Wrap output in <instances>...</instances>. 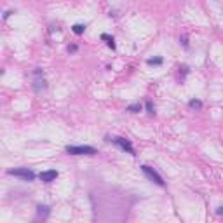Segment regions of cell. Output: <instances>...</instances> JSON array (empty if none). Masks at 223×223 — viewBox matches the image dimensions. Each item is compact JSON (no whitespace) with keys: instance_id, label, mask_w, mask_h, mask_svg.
<instances>
[{"instance_id":"obj_2","label":"cell","mask_w":223,"mask_h":223,"mask_svg":"<svg viewBox=\"0 0 223 223\" xmlns=\"http://www.w3.org/2000/svg\"><path fill=\"white\" fill-rule=\"evenodd\" d=\"M33 89L37 92H42L47 89V80H45V77H44L40 68H37L33 71Z\"/></svg>"},{"instance_id":"obj_4","label":"cell","mask_w":223,"mask_h":223,"mask_svg":"<svg viewBox=\"0 0 223 223\" xmlns=\"http://www.w3.org/2000/svg\"><path fill=\"white\" fill-rule=\"evenodd\" d=\"M141 169L143 172L148 176V180H152L153 183H157V185H161V187H164V180H162V176L159 174V172L155 171L153 167H150V166H141Z\"/></svg>"},{"instance_id":"obj_11","label":"cell","mask_w":223,"mask_h":223,"mask_svg":"<svg viewBox=\"0 0 223 223\" xmlns=\"http://www.w3.org/2000/svg\"><path fill=\"white\" fill-rule=\"evenodd\" d=\"M190 108H195V110H201V108H202V103L199 101V100H192V101H190Z\"/></svg>"},{"instance_id":"obj_13","label":"cell","mask_w":223,"mask_h":223,"mask_svg":"<svg viewBox=\"0 0 223 223\" xmlns=\"http://www.w3.org/2000/svg\"><path fill=\"white\" fill-rule=\"evenodd\" d=\"M146 111H148V113H153V103L152 101H146Z\"/></svg>"},{"instance_id":"obj_8","label":"cell","mask_w":223,"mask_h":223,"mask_svg":"<svg viewBox=\"0 0 223 223\" xmlns=\"http://www.w3.org/2000/svg\"><path fill=\"white\" fill-rule=\"evenodd\" d=\"M101 39H103V40H106V42H108V47H111V49H115V42H113V39H111L110 35L103 33V35H101Z\"/></svg>"},{"instance_id":"obj_5","label":"cell","mask_w":223,"mask_h":223,"mask_svg":"<svg viewBox=\"0 0 223 223\" xmlns=\"http://www.w3.org/2000/svg\"><path fill=\"white\" fill-rule=\"evenodd\" d=\"M111 141L115 143L117 146H120L122 150H126L127 153H134V148H132V145H131V141L129 140H126V138H111Z\"/></svg>"},{"instance_id":"obj_14","label":"cell","mask_w":223,"mask_h":223,"mask_svg":"<svg viewBox=\"0 0 223 223\" xmlns=\"http://www.w3.org/2000/svg\"><path fill=\"white\" fill-rule=\"evenodd\" d=\"M77 51V45H70V47H68V52H75Z\"/></svg>"},{"instance_id":"obj_9","label":"cell","mask_w":223,"mask_h":223,"mask_svg":"<svg viewBox=\"0 0 223 223\" xmlns=\"http://www.w3.org/2000/svg\"><path fill=\"white\" fill-rule=\"evenodd\" d=\"M47 214H49V207L47 206H39V216L47 218Z\"/></svg>"},{"instance_id":"obj_6","label":"cell","mask_w":223,"mask_h":223,"mask_svg":"<svg viewBox=\"0 0 223 223\" xmlns=\"http://www.w3.org/2000/svg\"><path fill=\"white\" fill-rule=\"evenodd\" d=\"M39 178H40L44 183H51L54 181L56 178H58V171H54V169H49V171H44L39 174Z\"/></svg>"},{"instance_id":"obj_12","label":"cell","mask_w":223,"mask_h":223,"mask_svg":"<svg viewBox=\"0 0 223 223\" xmlns=\"http://www.w3.org/2000/svg\"><path fill=\"white\" fill-rule=\"evenodd\" d=\"M146 63L148 65H162V58H150Z\"/></svg>"},{"instance_id":"obj_1","label":"cell","mask_w":223,"mask_h":223,"mask_svg":"<svg viewBox=\"0 0 223 223\" xmlns=\"http://www.w3.org/2000/svg\"><path fill=\"white\" fill-rule=\"evenodd\" d=\"M7 174L10 176H16V178H21V180H25V181H33L35 180V172L28 169V167H18V169H9Z\"/></svg>"},{"instance_id":"obj_3","label":"cell","mask_w":223,"mask_h":223,"mask_svg":"<svg viewBox=\"0 0 223 223\" xmlns=\"http://www.w3.org/2000/svg\"><path fill=\"white\" fill-rule=\"evenodd\" d=\"M66 152L70 153V155H94L96 152V148H92V146H87V145H79V146H66Z\"/></svg>"},{"instance_id":"obj_7","label":"cell","mask_w":223,"mask_h":223,"mask_svg":"<svg viewBox=\"0 0 223 223\" xmlns=\"http://www.w3.org/2000/svg\"><path fill=\"white\" fill-rule=\"evenodd\" d=\"M127 111H131V113H136V111H141V105L140 103H132L127 106Z\"/></svg>"},{"instance_id":"obj_10","label":"cell","mask_w":223,"mask_h":223,"mask_svg":"<svg viewBox=\"0 0 223 223\" xmlns=\"http://www.w3.org/2000/svg\"><path fill=\"white\" fill-rule=\"evenodd\" d=\"M85 30V26L84 25H73V33H77V35H82Z\"/></svg>"}]
</instances>
